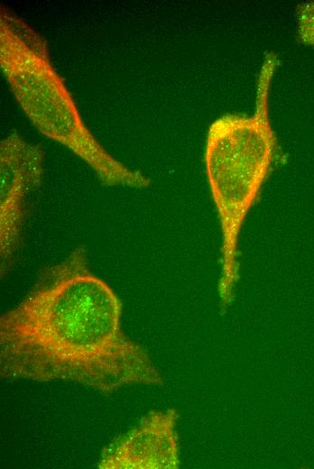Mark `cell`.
<instances>
[{
    "label": "cell",
    "instance_id": "6da1fadb",
    "mask_svg": "<svg viewBox=\"0 0 314 469\" xmlns=\"http://www.w3.org/2000/svg\"><path fill=\"white\" fill-rule=\"evenodd\" d=\"M122 304L90 269L85 249L43 269L0 317L4 379L64 382L101 393L162 378L147 351L122 327Z\"/></svg>",
    "mask_w": 314,
    "mask_h": 469
},
{
    "label": "cell",
    "instance_id": "7a4b0ae2",
    "mask_svg": "<svg viewBox=\"0 0 314 469\" xmlns=\"http://www.w3.org/2000/svg\"><path fill=\"white\" fill-rule=\"evenodd\" d=\"M278 64L269 53L262 66L257 106L253 117L225 115L210 126L206 146V170L222 230L223 306L232 299L238 280V238L247 213L266 179L275 150L268 117L269 86Z\"/></svg>",
    "mask_w": 314,
    "mask_h": 469
},
{
    "label": "cell",
    "instance_id": "3957f363",
    "mask_svg": "<svg viewBox=\"0 0 314 469\" xmlns=\"http://www.w3.org/2000/svg\"><path fill=\"white\" fill-rule=\"evenodd\" d=\"M0 60L16 99L42 133L71 150L107 186L150 185L149 179L115 160L88 130L50 63L45 41L6 11L1 12Z\"/></svg>",
    "mask_w": 314,
    "mask_h": 469
},
{
    "label": "cell",
    "instance_id": "277c9868",
    "mask_svg": "<svg viewBox=\"0 0 314 469\" xmlns=\"http://www.w3.org/2000/svg\"><path fill=\"white\" fill-rule=\"evenodd\" d=\"M44 152L16 133L0 146V251L5 262L19 246L25 218V198L42 181Z\"/></svg>",
    "mask_w": 314,
    "mask_h": 469
},
{
    "label": "cell",
    "instance_id": "5b68a950",
    "mask_svg": "<svg viewBox=\"0 0 314 469\" xmlns=\"http://www.w3.org/2000/svg\"><path fill=\"white\" fill-rule=\"evenodd\" d=\"M178 415L173 409L155 411L108 446L102 453L100 469H171L180 464Z\"/></svg>",
    "mask_w": 314,
    "mask_h": 469
},
{
    "label": "cell",
    "instance_id": "8992f818",
    "mask_svg": "<svg viewBox=\"0 0 314 469\" xmlns=\"http://www.w3.org/2000/svg\"><path fill=\"white\" fill-rule=\"evenodd\" d=\"M297 23L300 40L308 45L314 46V1L298 6Z\"/></svg>",
    "mask_w": 314,
    "mask_h": 469
}]
</instances>
